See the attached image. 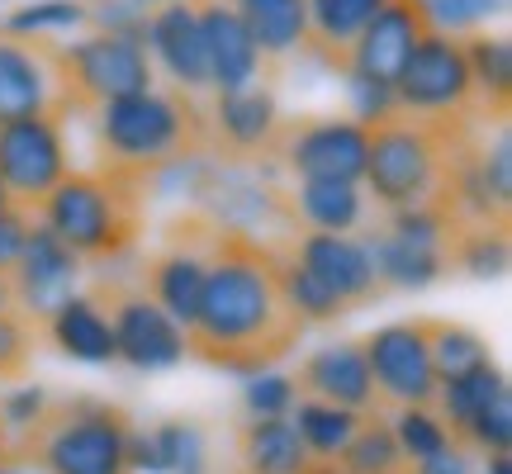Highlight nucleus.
I'll use <instances>...</instances> for the list:
<instances>
[{
	"label": "nucleus",
	"instance_id": "nucleus-37",
	"mask_svg": "<svg viewBox=\"0 0 512 474\" xmlns=\"http://www.w3.org/2000/svg\"><path fill=\"white\" fill-rule=\"evenodd\" d=\"M48 394H43V389H10V394H5V399H0V422H5V432H24V427H34L38 418H43V408H48Z\"/></svg>",
	"mask_w": 512,
	"mask_h": 474
},
{
	"label": "nucleus",
	"instance_id": "nucleus-32",
	"mask_svg": "<svg viewBox=\"0 0 512 474\" xmlns=\"http://www.w3.org/2000/svg\"><path fill=\"white\" fill-rule=\"evenodd\" d=\"M34 337H38V328L19 309L0 313V380H19V375L29 370Z\"/></svg>",
	"mask_w": 512,
	"mask_h": 474
},
{
	"label": "nucleus",
	"instance_id": "nucleus-14",
	"mask_svg": "<svg viewBox=\"0 0 512 474\" xmlns=\"http://www.w3.org/2000/svg\"><path fill=\"white\" fill-rule=\"evenodd\" d=\"M432 34V19L422 10V0H384L375 19L356 34L347 53V76L342 81H361V86H380L394 91L399 72L408 67V57L422 38Z\"/></svg>",
	"mask_w": 512,
	"mask_h": 474
},
{
	"label": "nucleus",
	"instance_id": "nucleus-16",
	"mask_svg": "<svg viewBox=\"0 0 512 474\" xmlns=\"http://www.w3.org/2000/svg\"><path fill=\"white\" fill-rule=\"evenodd\" d=\"M143 43L152 53V67H162L176 91H190V95L209 91V57H204L195 0H166L157 10H147Z\"/></svg>",
	"mask_w": 512,
	"mask_h": 474
},
{
	"label": "nucleus",
	"instance_id": "nucleus-29",
	"mask_svg": "<svg viewBox=\"0 0 512 474\" xmlns=\"http://www.w3.org/2000/svg\"><path fill=\"white\" fill-rule=\"evenodd\" d=\"M422 332H427V351H432V370L441 380H456L465 370L489 361V342L470 332L465 323H446V318H422Z\"/></svg>",
	"mask_w": 512,
	"mask_h": 474
},
{
	"label": "nucleus",
	"instance_id": "nucleus-26",
	"mask_svg": "<svg viewBox=\"0 0 512 474\" xmlns=\"http://www.w3.org/2000/svg\"><path fill=\"white\" fill-rule=\"evenodd\" d=\"M133 470L157 474H204L209 451L195 422H162L152 432H133Z\"/></svg>",
	"mask_w": 512,
	"mask_h": 474
},
{
	"label": "nucleus",
	"instance_id": "nucleus-20",
	"mask_svg": "<svg viewBox=\"0 0 512 474\" xmlns=\"http://www.w3.org/2000/svg\"><path fill=\"white\" fill-rule=\"evenodd\" d=\"M238 474H332L299 441L290 418H252L238 432Z\"/></svg>",
	"mask_w": 512,
	"mask_h": 474
},
{
	"label": "nucleus",
	"instance_id": "nucleus-2",
	"mask_svg": "<svg viewBox=\"0 0 512 474\" xmlns=\"http://www.w3.org/2000/svg\"><path fill=\"white\" fill-rule=\"evenodd\" d=\"M484 133L475 114H403L384 110L366 124V190L375 214L446 200L460 152Z\"/></svg>",
	"mask_w": 512,
	"mask_h": 474
},
{
	"label": "nucleus",
	"instance_id": "nucleus-27",
	"mask_svg": "<svg viewBox=\"0 0 512 474\" xmlns=\"http://www.w3.org/2000/svg\"><path fill=\"white\" fill-rule=\"evenodd\" d=\"M366 413H351V408H337V403H323V399H299L294 408V432L299 441L309 446V456L318 465H337V456L347 451V441L356 437Z\"/></svg>",
	"mask_w": 512,
	"mask_h": 474
},
{
	"label": "nucleus",
	"instance_id": "nucleus-36",
	"mask_svg": "<svg viewBox=\"0 0 512 474\" xmlns=\"http://www.w3.org/2000/svg\"><path fill=\"white\" fill-rule=\"evenodd\" d=\"M34 214L29 209H19V204H5L0 209V271L10 275L15 271L19 252H24V242H29V233H34Z\"/></svg>",
	"mask_w": 512,
	"mask_h": 474
},
{
	"label": "nucleus",
	"instance_id": "nucleus-24",
	"mask_svg": "<svg viewBox=\"0 0 512 474\" xmlns=\"http://www.w3.org/2000/svg\"><path fill=\"white\" fill-rule=\"evenodd\" d=\"M294 219L313 233H361L366 228V195L351 181H299L290 190Z\"/></svg>",
	"mask_w": 512,
	"mask_h": 474
},
{
	"label": "nucleus",
	"instance_id": "nucleus-38",
	"mask_svg": "<svg viewBox=\"0 0 512 474\" xmlns=\"http://www.w3.org/2000/svg\"><path fill=\"white\" fill-rule=\"evenodd\" d=\"M10 309H19V304H15V285H10V275L0 271V313H10Z\"/></svg>",
	"mask_w": 512,
	"mask_h": 474
},
{
	"label": "nucleus",
	"instance_id": "nucleus-28",
	"mask_svg": "<svg viewBox=\"0 0 512 474\" xmlns=\"http://www.w3.org/2000/svg\"><path fill=\"white\" fill-rule=\"evenodd\" d=\"M332 470L337 474H413V465L399 451L389 418L384 413H366L361 427H356V437L347 441V451L337 456Z\"/></svg>",
	"mask_w": 512,
	"mask_h": 474
},
{
	"label": "nucleus",
	"instance_id": "nucleus-33",
	"mask_svg": "<svg viewBox=\"0 0 512 474\" xmlns=\"http://www.w3.org/2000/svg\"><path fill=\"white\" fill-rule=\"evenodd\" d=\"M247 413L252 418H290V408H294V380H285V375H261V380L247 384Z\"/></svg>",
	"mask_w": 512,
	"mask_h": 474
},
{
	"label": "nucleus",
	"instance_id": "nucleus-25",
	"mask_svg": "<svg viewBox=\"0 0 512 474\" xmlns=\"http://www.w3.org/2000/svg\"><path fill=\"white\" fill-rule=\"evenodd\" d=\"M465 43V62H470V86H475V105L484 114V124H508L512 105V48L508 38L489 34H460Z\"/></svg>",
	"mask_w": 512,
	"mask_h": 474
},
{
	"label": "nucleus",
	"instance_id": "nucleus-10",
	"mask_svg": "<svg viewBox=\"0 0 512 474\" xmlns=\"http://www.w3.org/2000/svg\"><path fill=\"white\" fill-rule=\"evenodd\" d=\"M91 299L105 309L114 328V356L128 361L133 370H166V365L185 361V328L171 323L152 299L143 294V285H128L124 275H105L91 290Z\"/></svg>",
	"mask_w": 512,
	"mask_h": 474
},
{
	"label": "nucleus",
	"instance_id": "nucleus-34",
	"mask_svg": "<svg viewBox=\"0 0 512 474\" xmlns=\"http://www.w3.org/2000/svg\"><path fill=\"white\" fill-rule=\"evenodd\" d=\"M81 19H86V10L76 0H48V5H29V10L10 15L0 29H10V34H38V29H62V24H81Z\"/></svg>",
	"mask_w": 512,
	"mask_h": 474
},
{
	"label": "nucleus",
	"instance_id": "nucleus-30",
	"mask_svg": "<svg viewBox=\"0 0 512 474\" xmlns=\"http://www.w3.org/2000/svg\"><path fill=\"white\" fill-rule=\"evenodd\" d=\"M394 441H399V451L408 456V465H427V460H441L460 451L456 441H451V427L441 422V413L432 403H418V408H394Z\"/></svg>",
	"mask_w": 512,
	"mask_h": 474
},
{
	"label": "nucleus",
	"instance_id": "nucleus-6",
	"mask_svg": "<svg viewBox=\"0 0 512 474\" xmlns=\"http://www.w3.org/2000/svg\"><path fill=\"white\" fill-rule=\"evenodd\" d=\"M57 81L67 100V119H86L91 110L110 105L119 95H138L157 86L152 53L138 34L100 29L95 38H81L72 48L57 43Z\"/></svg>",
	"mask_w": 512,
	"mask_h": 474
},
{
	"label": "nucleus",
	"instance_id": "nucleus-15",
	"mask_svg": "<svg viewBox=\"0 0 512 474\" xmlns=\"http://www.w3.org/2000/svg\"><path fill=\"white\" fill-rule=\"evenodd\" d=\"M280 242V237H275ZM280 252L290 256L294 266H304L313 280H323L347 309H366L384 294L380 275H375V261H370V247L351 233H313V228H299L294 237L280 242Z\"/></svg>",
	"mask_w": 512,
	"mask_h": 474
},
{
	"label": "nucleus",
	"instance_id": "nucleus-5",
	"mask_svg": "<svg viewBox=\"0 0 512 474\" xmlns=\"http://www.w3.org/2000/svg\"><path fill=\"white\" fill-rule=\"evenodd\" d=\"M133 422L100 399H53L10 446V460L43 474H133Z\"/></svg>",
	"mask_w": 512,
	"mask_h": 474
},
{
	"label": "nucleus",
	"instance_id": "nucleus-41",
	"mask_svg": "<svg viewBox=\"0 0 512 474\" xmlns=\"http://www.w3.org/2000/svg\"><path fill=\"white\" fill-rule=\"evenodd\" d=\"M0 474H24V470H19L15 460H5V465H0Z\"/></svg>",
	"mask_w": 512,
	"mask_h": 474
},
{
	"label": "nucleus",
	"instance_id": "nucleus-12",
	"mask_svg": "<svg viewBox=\"0 0 512 474\" xmlns=\"http://www.w3.org/2000/svg\"><path fill=\"white\" fill-rule=\"evenodd\" d=\"M204 114H209V157L242 166L271 162L285 114H280L275 91L266 81H252V86H238V91H214Z\"/></svg>",
	"mask_w": 512,
	"mask_h": 474
},
{
	"label": "nucleus",
	"instance_id": "nucleus-11",
	"mask_svg": "<svg viewBox=\"0 0 512 474\" xmlns=\"http://www.w3.org/2000/svg\"><path fill=\"white\" fill-rule=\"evenodd\" d=\"M361 356H366L380 413L384 408H418V403L437 399V370H432L422 318L375 328L370 337H361Z\"/></svg>",
	"mask_w": 512,
	"mask_h": 474
},
{
	"label": "nucleus",
	"instance_id": "nucleus-19",
	"mask_svg": "<svg viewBox=\"0 0 512 474\" xmlns=\"http://www.w3.org/2000/svg\"><path fill=\"white\" fill-rule=\"evenodd\" d=\"M195 15H200L204 57H209V86L214 91H238V86L261 81L266 62L256 53L242 15L233 10V0H195Z\"/></svg>",
	"mask_w": 512,
	"mask_h": 474
},
{
	"label": "nucleus",
	"instance_id": "nucleus-21",
	"mask_svg": "<svg viewBox=\"0 0 512 474\" xmlns=\"http://www.w3.org/2000/svg\"><path fill=\"white\" fill-rule=\"evenodd\" d=\"M309 5V34H304V53L328 67L332 76H347V53L356 34L366 29L384 0H304Z\"/></svg>",
	"mask_w": 512,
	"mask_h": 474
},
{
	"label": "nucleus",
	"instance_id": "nucleus-42",
	"mask_svg": "<svg viewBox=\"0 0 512 474\" xmlns=\"http://www.w3.org/2000/svg\"><path fill=\"white\" fill-rule=\"evenodd\" d=\"M5 204H10V195H5V185H0V209H5Z\"/></svg>",
	"mask_w": 512,
	"mask_h": 474
},
{
	"label": "nucleus",
	"instance_id": "nucleus-23",
	"mask_svg": "<svg viewBox=\"0 0 512 474\" xmlns=\"http://www.w3.org/2000/svg\"><path fill=\"white\" fill-rule=\"evenodd\" d=\"M233 10L247 24L266 72L290 53H304V34H309V5L304 0H233Z\"/></svg>",
	"mask_w": 512,
	"mask_h": 474
},
{
	"label": "nucleus",
	"instance_id": "nucleus-40",
	"mask_svg": "<svg viewBox=\"0 0 512 474\" xmlns=\"http://www.w3.org/2000/svg\"><path fill=\"white\" fill-rule=\"evenodd\" d=\"M10 460V432H5V422H0V465Z\"/></svg>",
	"mask_w": 512,
	"mask_h": 474
},
{
	"label": "nucleus",
	"instance_id": "nucleus-31",
	"mask_svg": "<svg viewBox=\"0 0 512 474\" xmlns=\"http://www.w3.org/2000/svg\"><path fill=\"white\" fill-rule=\"evenodd\" d=\"M275 247H280V242H275ZM280 285H285V299H290V309L299 313L304 328H309V323H337V318L351 313L323 280H313V275L304 271V266H294L285 252H280Z\"/></svg>",
	"mask_w": 512,
	"mask_h": 474
},
{
	"label": "nucleus",
	"instance_id": "nucleus-7",
	"mask_svg": "<svg viewBox=\"0 0 512 474\" xmlns=\"http://www.w3.org/2000/svg\"><path fill=\"white\" fill-rule=\"evenodd\" d=\"M271 162H280L299 181L361 185V176H366V124L361 119H337V114L285 119Z\"/></svg>",
	"mask_w": 512,
	"mask_h": 474
},
{
	"label": "nucleus",
	"instance_id": "nucleus-1",
	"mask_svg": "<svg viewBox=\"0 0 512 474\" xmlns=\"http://www.w3.org/2000/svg\"><path fill=\"white\" fill-rule=\"evenodd\" d=\"M299 337L304 323L280 285V247L214 219L204 247L200 309L185 328V356H200L214 370L256 375L285 361Z\"/></svg>",
	"mask_w": 512,
	"mask_h": 474
},
{
	"label": "nucleus",
	"instance_id": "nucleus-18",
	"mask_svg": "<svg viewBox=\"0 0 512 474\" xmlns=\"http://www.w3.org/2000/svg\"><path fill=\"white\" fill-rule=\"evenodd\" d=\"M294 394L337 403V408H351V413H380L361 342H332V347H318L313 356H304L299 370H294Z\"/></svg>",
	"mask_w": 512,
	"mask_h": 474
},
{
	"label": "nucleus",
	"instance_id": "nucleus-35",
	"mask_svg": "<svg viewBox=\"0 0 512 474\" xmlns=\"http://www.w3.org/2000/svg\"><path fill=\"white\" fill-rule=\"evenodd\" d=\"M422 10L432 19V29H446V34H460L465 24L494 15L498 0H422Z\"/></svg>",
	"mask_w": 512,
	"mask_h": 474
},
{
	"label": "nucleus",
	"instance_id": "nucleus-43",
	"mask_svg": "<svg viewBox=\"0 0 512 474\" xmlns=\"http://www.w3.org/2000/svg\"><path fill=\"white\" fill-rule=\"evenodd\" d=\"M332 474H337V470H332Z\"/></svg>",
	"mask_w": 512,
	"mask_h": 474
},
{
	"label": "nucleus",
	"instance_id": "nucleus-22",
	"mask_svg": "<svg viewBox=\"0 0 512 474\" xmlns=\"http://www.w3.org/2000/svg\"><path fill=\"white\" fill-rule=\"evenodd\" d=\"M38 332H43L62 356H72V361H91V365L114 361V328L91 294H67V299L38 323Z\"/></svg>",
	"mask_w": 512,
	"mask_h": 474
},
{
	"label": "nucleus",
	"instance_id": "nucleus-39",
	"mask_svg": "<svg viewBox=\"0 0 512 474\" xmlns=\"http://www.w3.org/2000/svg\"><path fill=\"white\" fill-rule=\"evenodd\" d=\"M484 460H489V470H484V474H512L508 451H503V456H484Z\"/></svg>",
	"mask_w": 512,
	"mask_h": 474
},
{
	"label": "nucleus",
	"instance_id": "nucleus-17",
	"mask_svg": "<svg viewBox=\"0 0 512 474\" xmlns=\"http://www.w3.org/2000/svg\"><path fill=\"white\" fill-rule=\"evenodd\" d=\"M76 275H81V261H76L43 223H34V233H29V242H24V252H19V261H15V271H10L19 313L38 328V323L72 294Z\"/></svg>",
	"mask_w": 512,
	"mask_h": 474
},
{
	"label": "nucleus",
	"instance_id": "nucleus-9",
	"mask_svg": "<svg viewBox=\"0 0 512 474\" xmlns=\"http://www.w3.org/2000/svg\"><path fill=\"white\" fill-rule=\"evenodd\" d=\"M72 171L67 157V119L62 114H29L0 124V185L10 204L38 214L43 195Z\"/></svg>",
	"mask_w": 512,
	"mask_h": 474
},
{
	"label": "nucleus",
	"instance_id": "nucleus-8",
	"mask_svg": "<svg viewBox=\"0 0 512 474\" xmlns=\"http://www.w3.org/2000/svg\"><path fill=\"white\" fill-rule=\"evenodd\" d=\"M389 110L403 114H475V86H470V62H465V43L460 34L432 29L422 38L408 67L399 72L394 91H389Z\"/></svg>",
	"mask_w": 512,
	"mask_h": 474
},
{
	"label": "nucleus",
	"instance_id": "nucleus-13",
	"mask_svg": "<svg viewBox=\"0 0 512 474\" xmlns=\"http://www.w3.org/2000/svg\"><path fill=\"white\" fill-rule=\"evenodd\" d=\"M29 114H62V81H57V43L43 34H10L0 29V124Z\"/></svg>",
	"mask_w": 512,
	"mask_h": 474
},
{
	"label": "nucleus",
	"instance_id": "nucleus-4",
	"mask_svg": "<svg viewBox=\"0 0 512 474\" xmlns=\"http://www.w3.org/2000/svg\"><path fill=\"white\" fill-rule=\"evenodd\" d=\"M147 190L152 185L91 166V171H67L62 181L43 195L34 219L81 261V266H119L147 223Z\"/></svg>",
	"mask_w": 512,
	"mask_h": 474
},
{
	"label": "nucleus",
	"instance_id": "nucleus-3",
	"mask_svg": "<svg viewBox=\"0 0 512 474\" xmlns=\"http://www.w3.org/2000/svg\"><path fill=\"white\" fill-rule=\"evenodd\" d=\"M95 166L152 185L176 166L209 157V114L190 91H138L86 114Z\"/></svg>",
	"mask_w": 512,
	"mask_h": 474
}]
</instances>
